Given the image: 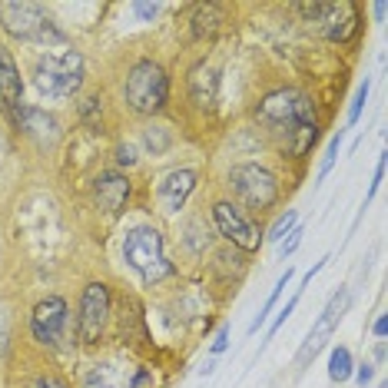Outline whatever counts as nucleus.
Listing matches in <instances>:
<instances>
[{"instance_id": "nucleus-1", "label": "nucleus", "mask_w": 388, "mask_h": 388, "mask_svg": "<svg viewBox=\"0 0 388 388\" xmlns=\"http://www.w3.org/2000/svg\"><path fill=\"white\" fill-rule=\"evenodd\" d=\"M259 119L272 129V133H283L292 143V153L302 156L316 143V106L309 103L306 93L299 90H279L262 100L259 106Z\"/></svg>"}, {"instance_id": "nucleus-2", "label": "nucleus", "mask_w": 388, "mask_h": 388, "mask_svg": "<svg viewBox=\"0 0 388 388\" xmlns=\"http://www.w3.org/2000/svg\"><path fill=\"white\" fill-rule=\"evenodd\" d=\"M166 93H169V80H166L160 63H153V60L133 63V70L127 77V103L136 113H156V110H163Z\"/></svg>"}, {"instance_id": "nucleus-3", "label": "nucleus", "mask_w": 388, "mask_h": 388, "mask_svg": "<svg viewBox=\"0 0 388 388\" xmlns=\"http://www.w3.org/2000/svg\"><path fill=\"white\" fill-rule=\"evenodd\" d=\"M123 256H127V262L140 272L146 283H156V279H163V276L173 272V266H169L163 256V239H160V233L150 229V226H140V229H133V233L127 235Z\"/></svg>"}, {"instance_id": "nucleus-4", "label": "nucleus", "mask_w": 388, "mask_h": 388, "mask_svg": "<svg viewBox=\"0 0 388 388\" xmlns=\"http://www.w3.org/2000/svg\"><path fill=\"white\" fill-rule=\"evenodd\" d=\"M80 83H83V60L73 50L63 53V57H47L37 67V90L53 96V100L73 96L80 90Z\"/></svg>"}, {"instance_id": "nucleus-5", "label": "nucleus", "mask_w": 388, "mask_h": 388, "mask_svg": "<svg viewBox=\"0 0 388 388\" xmlns=\"http://www.w3.org/2000/svg\"><path fill=\"white\" fill-rule=\"evenodd\" d=\"M229 186H233V193L246 202L249 209H269L272 202H276V196H279V183H276V176H272L269 169L256 166V163L233 166Z\"/></svg>"}, {"instance_id": "nucleus-6", "label": "nucleus", "mask_w": 388, "mask_h": 388, "mask_svg": "<svg viewBox=\"0 0 388 388\" xmlns=\"http://www.w3.org/2000/svg\"><path fill=\"white\" fill-rule=\"evenodd\" d=\"M0 20L7 27V34L20 37V40H60V34L47 24L44 11L37 4H24V0H11L0 4Z\"/></svg>"}, {"instance_id": "nucleus-7", "label": "nucleus", "mask_w": 388, "mask_h": 388, "mask_svg": "<svg viewBox=\"0 0 388 388\" xmlns=\"http://www.w3.org/2000/svg\"><path fill=\"white\" fill-rule=\"evenodd\" d=\"M349 302H352V295H349V289H339V292L329 299V306L322 309V316H318V322L312 325V332L306 335V342H302V349H299V365H309L312 358H316L322 349H325V342L332 339V332H335V325L342 322V316H345V309H349Z\"/></svg>"}, {"instance_id": "nucleus-8", "label": "nucleus", "mask_w": 388, "mask_h": 388, "mask_svg": "<svg viewBox=\"0 0 388 388\" xmlns=\"http://www.w3.org/2000/svg\"><path fill=\"white\" fill-rule=\"evenodd\" d=\"M106 316H110V289L103 283H90L80 302V339L96 342L103 335Z\"/></svg>"}, {"instance_id": "nucleus-9", "label": "nucleus", "mask_w": 388, "mask_h": 388, "mask_svg": "<svg viewBox=\"0 0 388 388\" xmlns=\"http://www.w3.org/2000/svg\"><path fill=\"white\" fill-rule=\"evenodd\" d=\"M212 219H216L219 233H223L229 242H235V246L246 249V252L259 249V242H262L259 233H256V226L249 223V219L235 209L233 202H216V206H212Z\"/></svg>"}, {"instance_id": "nucleus-10", "label": "nucleus", "mask_w": 388, "mask_h": 388, "mask_svg": "<svg viewBox=\"0 0 388 388\" xmlns=\"http://www.w3.org/2000/svg\"><path fill=\"white\" fill-rule=\"evenodd\" d=\"M63 325H67V302L50 295L40 306L34 309V318H30V329H34V339L44 342V345H57L60 335H63Z\"/></svg>"}, {"instance_id": "nucleus-11", "label": "nucleus", "mask_w": 388, "mask_h": 388, "mask_svg": "<svg viewBox=\"0 0 388 388\" xmlns=\"http://www.w3.org/2000/svg\"><path fill=\"white\" fill-rule=\"evenodd\" d=\"M193 189H196V169H173L160 183V206H163V212L183 209V202L189 200Z\"/></svg>"}, {"instance_id": "nucleus-12", "label": "nucleus", "mask_w": 388, "mask_h": 388, "mask_svg": "<svg viewBox=\"0 0 388 388\" xmlns=\"http://www.w3.org/2000/svg\"><path fill=\"white\" fill-rule=\"evenodd\" d=\"M17 123L37 143H57V136H60V123L50 117L47 110H37V106H20L17 110Z\"/></svg>"}, {"instance_id": "nucleus-13", "label": "nucleus", "mask_w": 388, "mask_h": 388, "mask_svg": "<svg viewBox=\"0 0 388 388\" xmlns=\"http://www.w3.org/2000/svg\"><path fill=\"white\" fill-rule=\"evenodd\" d=\"M129 200V183L127 176H119V173H103V176L96 179V202H100V209H106L110 216H119L123 206Z\"/></svg>"}, {"instance_id": "nucleus-14", "label": "nucleus", "mask_w": 388, "mask_h": 388, "mask_svg": "<svg viewBox=\"0 0 388 388\" xmlns=\"http://www.w3.org/2000/svg\"><path fill=\"white\" fill-rule=\"evenodd\" d=\"M20 96H24V83H20V70L13 63L11 50L0 44V103L7 110H20Z\"/></svg>"}, {"instance_id": "nucleus-15", "label": "nucleus", "mask_w": 388, "mask_h": 388, "mask_svg": "<svg viewBox=\"0 0 388 388\" xmlns=\"http://www.w3.org/2000/svg\"><path fill=\"white\" fill-rule=\"evenodd\" d=\"M216 90H219V77L212 67H196L189 77V93L196 106H212L216 103Z\"/></svg>"}, {"instance_id": "nucleus-16", "label": "nucleus", "mask_w": 388, "mask_h": 388, "mask_svg": "<svg viewBox=\"0 0 388 388\" xmlns=\"http://www.w3.org/2000/svg\"><path fill=\"white\" fill-rule=\"evenodd\" d=\"M352 375V352L339 345V349H332V358H329V378L332 382H349Z\"/></svg>"}, {"instance_id": "nucleus-17", "label": "nucleus", "mask_w": 388, "mask_h": 388, "mask_svg": "<svg viewBox=\"0 0 388 388\" xmlns=\"http://www.w3.org/2000/svg\"><path fill=\"white\" fill-rule=\"evenodd\" d=\"M289 279H292V269H285L283 276H279V283H276V289H272V295H269V299H266V306L259 309V316H256V322L249 325V332H259V325L266 322V316H269V312H272V306L279 302V295H283V289H285V285H289Z\"/></svg>"}, {"instance_id": "nucleus-18", "label": "nucleus", "mask_w": 388, "mask_h": 388, "mask_svg": "<svg viewBox=\"0 0 388 388\" xmlns=\"http://www.w3.org/2000/svg\"><path fill=\"white\" fill-rule=\"evenodd\" d=\"M295 223H299V212L289 209L285 216H279V219H276V226L269 229V239H272V242H283L285 235H289V233L295 229Z\"/></svg>"}, {"instance_id": "nucleus-19", "label": "nucleus", "mask_w": 388, "mask_h": 388, "mask_svg": "<svg viewBox=\"0 0 388 388\" xmlns=\"http://www.w3.org/2000/svg\"><path fill=\"white\" fill-rule=\"evenodd\" d=\"M339 146H342V129L335 133L329 140V150H325V160H322V169H318V179H325L329 176V169H332V163H335V156H339Z\"/></svg>"}, {"instance_id": "nucleus-20", "label": "nucleus", "mask_w": 388, "mask_h": 388, "mask_svg": "<svg viewBox=\"0 0 388 388\" xmlns=\"http://www.w3.org/2000/svg\"><path fill=\"white\" fill-rule=\"evenodd\" d=\"M365 100H368V80L355 90V100H352V110H349V127H355L358 123V117H362V106H365Z\"/></svg>"}, {"instance_id": "nucleus-21", "label": "nucleus", "mask_w": 388, "mask_h": 388, "mask_svg": "<svg viewBox=\"0 0 388 388\" xmlns=\"http://www.w3.org/2000/svg\"><path fill=\"white\" fill-rule=\"evenodd\" d=\"M299 295H302V289H295V295H292V299H289V302H285V309H283V312H279V318H276V322H272V329H269V335H272V332H279V325H283L285 318L292 316V309H295V306H299Z\"/></svg>"}, {"instance_id": "nucleus-22", "label": "nucleus", "mask_w": 388, "mask_h": 388, "mask_svg": "<svg viewBox=\"0 0 388 388\" xmlns=\"http://www.w3.org/2000/svg\"><path fill=\"white\" fill-rule=\"evenodd\" d=\"M133 11H136V17H140V20H153L156 13H160V4H136Z\"/></svg>"}, {"instance_id": "nucleus-23", "label": "nucleus", "mask_w": 388, "mask_h": 388, "mask_svg": "<svg viewBox=\"0 0 388 388\" xmlns=\"http://www.w3.org/2000/svg\"><path fill=\"white\" fill-rule=\"evenodd\" d=\"M382 176H385V160H378V169H375V183H372V189H368V196H365V202H372V200H375L378 186H382Z\"/></svg>"}, {"instance_id": "nucleus-24", "label": "nucleus", "mask_w": 388, "mask_h": 388, "mask_svg": "<svg viewBox=\"0 0 388 388\" xmlns=\"http://www.w3.org/2000/svg\"><path fill=\"white\" fill-rule=\"evenodd\" d=\"M299 242H302V229H292V233H289V242H283V256H289V252H295V249H299Z\"/></svg>"}, {"instance_id": "nucleus-25", "label": "nucleus", "mask_w": 388, "mask_h": 388, "mask_svg": "<svg viewBox=\"0 0 388 388\" xmlns=\"http://www.w3.org/2000/svg\"><path fill=\"white\" fill-rule=\"evenodd\" d=\"M226 345H229V329H219L216 332V342H212V355H219V352H226Z\"/></svg>"}, {"instance_id": "nucleus-26", "label": "nucleus", "mask_w": 388, "mask_h": 388, "mask_svg": "<svg viewBox=\"0 0 388 388\" xmlns=\"http://www.w3.org/2000/svg\"><path fill=\"white\" fill-rule=\"evenodd\" d=\"M27 388H67L63 382H57V378H34Z\"/></svg>"}, {"instance_id": "nucleus-27", "label": "nucleus", "mask_w": 388, "mask_h": 388, "mask_svg": "<svg viewBox=\"0 0 388 388\" xmlns=\"http://www.w3.org/2000/svg\"><path fill=\"white\" fill-rule=\"evenodd\" d=\"M355 378H358V385H368L372 382V365H358V372H355Z\"/></svg>"}, {"instance_id": "nucleus-28", "label": "nucleus", "mask_w": 388, "mask_h": 388, "mask_svg": "<svg viewBox=\"0 0 388 388\" xmlns=\"http://www.w3.org/2000/svg\"><path fill=\"white\" fill-rule=\"evenodd\" d=\"M119 163H127V166L136 163V156H133V150H129V146H123V150H119Z\"/></svg>"}, {"instance_id": "nucleus-29", "label": "nucleus", "mask_w": 388, "mask_h": 388, "mask_svg": "<svg viewBox=\"0 0 388 388\" xmlns=\"http://www.w3.org/2000/svg\"><path fill=\"white\" fill-rule=\"evenodd\" d=\"M385 332H388V322H385V318H378V322H375V335H378V339H382Z\"/></svg>"}, {"instance_id": "nucleus-30", "label": "nucleus", "mask_w": 388, "mask_h": 388, "mask_svg": "<svg viewBox=\"0 0 388 388\" xmlns=\"http://www.w3.org/2000/svg\"><path fill=\"white\" fill-rule=\"evenodd\" d=\"M146 382H150V375H146V372H140V375H136V382H133V388H146Z\"/></svg>"}]
</instances>
